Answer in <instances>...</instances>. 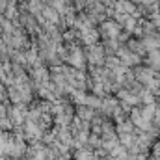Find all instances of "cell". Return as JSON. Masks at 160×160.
I'll use <instances>...</instances> for the list:
<instances>
[{
    "label": "cell",
    "mask_w": 160,
    "mask_h": 160,
    "mask_svg": "<svg viewBox=\"0 0 160 160\" xmlns=\"http://www.w3.org/2000/svg\"><path fill=\"white\" fill-rule=\"evenodd\" d=\"M147 62H149V65H151V69H153V71L160 69V48H158V50H151V52H149Z\"/></svg>",
    "instance_id": "5"
},
{
    "label": "cell",
    "mask_w": 160,
    "mask_h": 160,
    "mask_svg": "<svg viewBox=\"0 0 160 160\" xmlns=\"http://www.w3.org/2000/svg\"><path fill=\"white\" fill-rule=\"evenodd\" d=\"M88 60H89L91 65H102L104 63V50H102V47H97V45L88 47Z\"/></svg>",
    "instance_id": "2"
},
{
    "label": "cell",
    "mask_w": 160,
    "mask_h": 160,
    "mask_svg": "<svg viewBox=\"0 0 160 160\" xmlns=\"http://www.w3.org/2000/svg\"><path fill=\"white\" fill-rule=\"evenodd\" d=\"M69 63L75 65L77 69H82L84 67V54L80 52L78 48H75L73 50V56H69Z\"/></svg>",
    "instance_id": "4"
},
{
    "label": "cell",
    "mask_w": 160,
    "mask_h": 160,
    "mask_svg": "<svg viewBox=\"0 0 160 160\" xmlns=\"http://www.w3.org/2000/svg\"><path fill=\"white\" fill-rule=\"evenodd\" d=\"M78 38H80V41H82L84 45L91 47V45H95L97 39H99V30H95V28H86V30L80 32Z\"/></svg>",
    "instance_id": "3"
},
{
    "label": "cell",
    "mask_w": 160,
    "mask_h": 160,
    "mask_svg": "<svg viewBox=\"0 0 160 160\" xmlns=\"http://www.w3.org/2000/svg\"><path fill=\"white\" fill-rule=\"evenodd\" d=\"M99 34H102V36L108 38V39H116L121 34V26L118 22H114V21H102Z\"/></svg>",
    "instance_id": "1"
}]
</instances>
